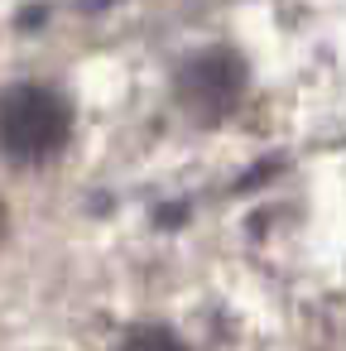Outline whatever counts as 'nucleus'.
Wrapping results in <instances>:
<instances>
[{"mask_svg":"<svg viewBox=\"0 0 346 351\" xmlns=\"http://www.w3.org/2000/svg\"><path fill=\"white\" fill-rule=\"evenodd\" d=\"M73 135V106L44 87L20 82L0 92V154L15 164H44L53 159Z\"/></svg>","mask_w":346,"mask_h":351,"instance_id":"obj_1","label":"nucleus"},{"mask_svg":"<svg viewBox=\"0 0 346 351\" xmlns=\"http://www.w3.org/2000/svg\"><path fill=\"white\" fill-rule=\"evenodd\" d=\"M240 77H245L240 58L226 53V49H212V53H197V58L178 73V97H183V106H188L197 121H217V116H226V111L236 106Z\"/></svg>","mask_w":346,"mask_h":351,"instance_id":"obj_2","label":"nucleus"},{"mask_svg":"<svg viewBox=\"0 0 346 351\" xmlns=\"http://www.w3.org/2000/svg\"><path fill=\"white\" fill-rule=\"evenodd\" d=\"M121 351H188V346L173 332H164V327H140V332H130L121 341Z\"/></svg>","mask_w":346,"mask_h":351,"instance_id":"obj_3","label":"nucleus"}]
</instances>
